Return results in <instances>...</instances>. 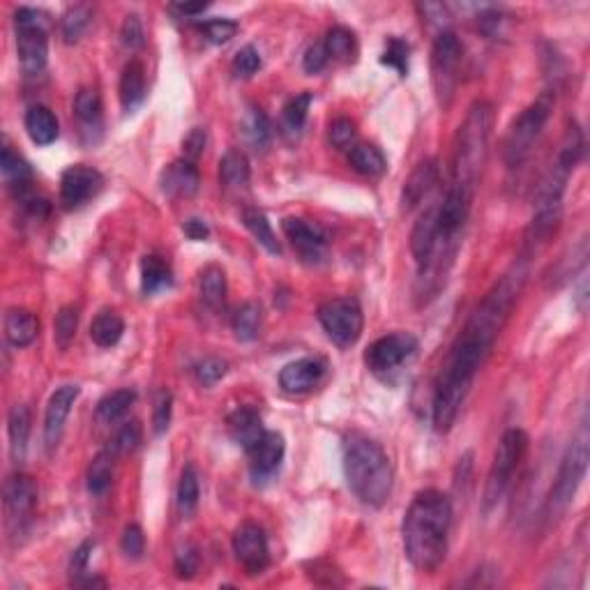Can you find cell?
Instances as JSON below:
<instances>
[{
    "mask_svg": "<svg viewBox=\"0 0 590 590\" xmlns=\"http://www.w3.org/2000/svg\"><path fill=\"white\" fill-rule=\"evenodd\" d=\"M323 44H326L328 55H330V58H337V61H353L358 54L356 35H353V31L344 28V25H335V28H330L326 40H323Z\"/></svg>",
    "mask_w": 590,
    "mask_h": 590,
    "instance_id": "39",
    "label": "cell"
},
{
    "mask_svg": "<svg viewBox=\"0 0 590 590\" xmlns=\"http://www.w3.org/2000/svg\"><path fill=\"white\" fill-rule=\"evenodd\" d=\"M160 185L162 192L169 196H178V199H182V196H194L201 185L199 169H196V164H192V162L187 160L173 162V164H169L162 171Z\"/></svg>",
    "mask_w": 590,
    "mask_h": 590,
    "instance_id": "20",
    "label": "cell"
},
{
    "mask_svg": "<svg viewBox=\"0 0 590 590\" xmlns=\"http://www.w3.org/2000/svg\"><path fill=\"white\" fill-rule=\"evenodd\" d=\"M182 231H185V235L190 238V241H205V238L211 235L208 224H205L203 220H196V217L187 220L185 224H182Z\"/></svg>",
    "mask_w": 590,
    "mask_h": 590,
    "instance_id": "58",
    "label": "cell"
},
{
    "mask_svg": "<svg viewBox=\"0 0 590 590\" xmlns=\"http://www.w3.org/2000/svg\"><path fill=\"white\" fill-rule=\"evenodd\" d=\"M328 365L323 358H300L280 371V386L289 395H307L323 380Z\"/></svg>",
    "mask_w": 590,
    "mask_h": 590,
    "instance_id": "17",
    "label": "cell"
},
{
    "mask_svg": "<svg viewBox=\"0 0 590 590\" xmlns=\"http://www.w3.org/2000/svg\"><path fill=\"white\" fill-rule=\"evenodd\" d=\"M226 425H229L231 438H233L245 452H250L265 434L261 416L254 408H247V406L235 408L229 416V422H226Z\"/></svg>",
    "mask_w": 590,
    "mask_h": 590,
    "instance_id": "21",
    "label": "cell"
},
{
    "mask_svg": "<svg viewBox=\"0 0 590 590\" xmlns=\"http://www.w3.org/2000/svg\"><path fill=\"white\" fill-rule=\"evenodd\" d=\"M344 476L362 506L383 507L390 500L395 468L388 452L369 436L349 434L344 438Z\"/></svg>",
    "mask_w": 590,
    "mask_h": 590,
    "instance_id": "3",
    "label": "cell"
},
{
    "mask_svg": "<svg viewBox=\"0 0 590 590\" xmlns=\"http://www.w3.org/2000/svg\"><path fill=\"white\" fill-rule=\"evenodd\" d=\"M81 388L79 386H63L51 395L49 404H46L44 413V443L46 450L54 452L58 447L65 431V422L72 413V406L79 399Z\"/></svg>",
    "mask_w": 590,
    "mask_h": 590,
    "instance_id": "15",
    "label": "cell"
},
{
    "mask_svg": "<svg viewBox=\"0 0 590 590\" xmlns=\"http://www.w3.org/2000/svg\"><path fill=\"white\" fill-rule=\"evenodd\" d=\"M93 549H95V542L85 540L79 549L72 554L70 560V575H72V584H76L79 579H84L85 570H88V560H91Z\"/></svg>",
    "mask_w": 590,
    "mask_h": 590,
    "instance_id": "54",
    "label": "cell"
},
{
    "mask_svg": "<svg viewBox=\"0 0 590 590\" xmlns=\"http://www.w3.org/2000/svg\"><path fill=\"white\" fill-rule=\"evenodd\" d=\"M233 554L250 575H261L270 563V546L263 528L256 524H242L233 536Z\"/></svg>",
    "mask_w": 590,
    "mask_h": 590,
    "instance_id": "12",
    "label": "cell"
},
{
    "mask_svg": "<svg viewBox=\"0 0 590 590\" xmlns=\"http://www.w3.org/2000/svg\"><path fill=\"white\" fill-rule=\"evenodd\" d=\"M25 132L31 136L33 143L37 145H51L58 134H61V125L55 118L54 111L49 106H31L25 111Z\"/></svg>",
    "mask_w": 590,
    "mask_h": 590,
    "instance_id": "24",
    "label": "cell"
},
{
    "mask_svg": "<svg viewBox=\"0 0 590 590\" xmlns=\"http://www.w3.org/2000/svg\"><path fill=\"white\" fill-rule=\"evenodd\" d=\"M408 42H404L401 37H388L386 49H383V55H380V63L397 70L399 76H406L408 74Z\"/></svg>",
    "mask_w": 590,
    "mask_h": 590,
    "instance_id": "43",
    "label": "cell"
},
{
    "mask_svg": "<svg viewBox=\"0 0 590 590\" xmlns=\"http://www.w3.org/2000/svg\"><path fill=\"white\" fill-rule=\"evenodd\" d=\"M91 24V7L88 5H72L70 10L63 15L61 21V31L63 37H65L67 44L72 42H79V37L84 35L85 28Z\"/></svg>",
    "mask_w": 590,
    "mask_h": 590,
    "instance_id": "42",
    "label": "cell"
},
{
    "mask_svg": "<svg viewBox=\"0 0 590 590\" xmlns=\"http://www.w3.org/2000/svg\"><path fill=\"white\" fill-rule=\"evenodd\" d=\"M141 436L143 434H141L139 422H127V425H123L121 429H118L111 447H113V452L118 457L127 455V452H134L141 443Z\"/></svg>",
    "mask_w": 590,
    "mask_h": 590,
    "instance_id": "48",
    "label": "cell"
},
{
    "mask_svg": "<svg viewBox=\"0 0 590 590\" xmlns=\"http://www.w3.org/2000/svg\"><path fill=\"white\" fill-rule=\"evenodd\" d=\"M418 346L420 341L410 332H392V335L376 339L365 350V365L369 367L371 374L388 376L416 356Z\"/></svg>",
    "mask_w": 590,
    "mask_h": 590,
    "instance_id": "11",
    "label": "cell"
},
{
    "mask_svg": "<svg viewBox=\"0 0 590 590\" xmlns=\"http://www.w3.org/2000/svg\"><path fill=\"white\" fill-rule=\"evenodd\" d=\"M76 328H79V307L65 305L54 320V339L55 346L61 350H67L76 337Z\"/></svg>",
    "mask_w": 590,
    "mask_h": 590,
    "instance_id": "40",
    "label": "cell"
},
{
    "mask_svg": "<svg viewBox=\"0 0 590 590\" xmlns=\"http://www.w3.org/2000/svg\"><path fill=\"white\" fill-rule=\"evenodd\" d=\"M328 61H330V55H328L326 44H323V42H314V44L305 51L302 67H305L307 74H319V72L328 65Z\"/></svg>",
    "mask_w": 590,
    "mask_h": 590,
    "instance_id": "55",
    "label": "cell"
},
{
    "mask_svg": "<svg viewBox=\"0 0 590 590\" xmlns=\"http://www.w3.org/2000/svg\"><path fill=\"white\" fill-rule=\"evenodd\" d=\"M115 459H118V455H115L113 447L109 446L104 447V450L97 452L95 459L91 461L85 480H88V491H91L93 496H102L109 491L111 482H113Z\"/></svg>",
    "mask_w": 590,
    "mask_h": 590,
    "instance_id": "29",
    "label": "cell"
},
{
    "mask_svg": "<svg viewBox=\"0 0 590 590\" xmlns=\"http://www.w3.org/2000/svg\"><path fill=\"white\" fill-rule=\"evenodd\" d=\"M307 576H310L316 585H323V576H328V585L344 584L339 572H337L330 563H326V560H316V563H311V572H307Z\"/></svg>",
    "mask_w": 590,
    "mask_h": 590,
    "instance_id": "57",
    "label": "cell"
},
{
    "mask_svg": "<svg viewBox=\"0 0 590 590\" xmlns=\"http://www.w3.org/2000/svg\"><path fill=\"white\" fill-rule=\"evenodd\" d=\"M528 434L524 429H507L500 438L498 447H496L494 464H491L489 477H487L485 498H482V510L491 512L498 506L503 496H506L507 487H510L512 477H515L516 468H519L521 459L528 450Z\"/></svg>",
    "mask_w": 590,
    "mask_h": 590,
    "instance_id": "7",
    "label": "cell"
},
{
    "mask_svg": "<svg viewBox=\"0 0 590 590\" xmlns=\"http://www.w3.org/2000/svg\"><path fill=\"white\" fill-rule=\"evenodd\" d=\"M452 503L443 491L425 489L410 500L401 524L406 558L420 572H436L447 556Z\"/></svg>",
    "mask_w": 590,
    "mask_h": 590,
    "instance_id": "2",
    "label": "cell"
},
{
    "mask_svg": "<svg viewBox=\"0 0 590 590\" xmlns=\"http://www.w3.org/2000/svg\"><path fill=\"white\" fill-rule=\"evenodd\" d=\"M491 127H494V109L489 102L477 100L468 109L464 125L455 136L450 185L476 194L477 181L489 157Z\"/></svg>",
    "mask_w": 590,
    "mask_h": 590,
    "instance_id": "4",
    "label": "cell"
},
{
    "mask_svg": "<svg viewBox=\"0 0 590 590\" xmlns=\"http://www.w3.org/2000/svg\"><path fill=\"white\" fill-rule=\"evenodd\" d=\"M173 10L185 16H194L208 10V3H178V5H173Z\"/></svg>",
    "mask_w": 590,
    "mask_h": 590,
    "instance_id": "59",
    "label": "cell"
},
{
    "mask_svg": "<svg viewBox=\"0 0 590 590\" xmlns=\"http://www.w3.org/2000/svg\"><path fill=\"white\" fill-rule=\"evenodd\" d=\"M37 482L25 473H12L5 482V512L10 524L21 526L37 506Z\"/></svg>",
    "mask_w": 590,
    "mask_h": 590,
    "instance_id": "16",
    "label": "cell"
},
{
    "mask_svg": "<svg viewBox=\"0 0 590 590\" xmlns=\"http://www.w3.org/2000/svg\"><path fill=\"white\" fill-rule=\"evenodd\" d=\"M528 263L530 261L521 256L510 270L491 286L489 293L473 310L459 337L452 344L450 356L436 380L434 401H431V425L438 434L452 429L477 371L482 369L496 339L510 320L512 310L528 281Z\"/></svg>",
    "mask_w": 590,
    "mask_h": 590,
    "instance_id": "1",
    "label": "cell"
},
{
    "mask_svg": "<svg viewBox=\"0 0 590 590\" xmlns=\"http://www.w3.org/2000/svg\"><path fill=\"white\" fill-rule=\"evenodd\" d=\"M199 290L201 298L212 311H221L226 307V293H229V286H226V272L220 265H205L201 270L199 280Z\"/></svg>",
    "mask_w": 590,
    "mask_h": 590,
    "instance_id": "27",
    "label": "cell"
},
{
    "mask_svg": "<svg viewBox=\"0 0 590 590\" xmlns=\"http://www.w3.org/2000/svg\"><path fill=\"white\" fill-rule=\"evenodd\" d=\"M242 221H245L247 231L254 235L259 245H263L270 254H281L280 241H277L275 231H272L270 221H268V217H265L263 212L256 211V208H247V211L242 212Z\"/></svg>",
    "mask_w": 590,
    "mask_h": 590,
    "instance_id": "35",
    "label": "cell"
},
{
    "mask_svg": "<svg viewBox=\"0 0 590 590\" xmlns=\"http://www.w3.org/2000/svg\"><path fill=\"white\" fill-rule=\"evenodd\" d=\"M356 139V123L350 118H337L330 125V143L335 148H346Z\"/></svg>",
    "mask_w": 590,
    "mask_h": 590,
    "instance_id": "53",
    "label": "cell"
},
{
    "mask_svg": "<svg viewBox=\"0 0 590 590\" xmlns=\"http://www.w3.org/2000/svg\"><path fill=\"white\" fill-rule=\"evenodd\" d=\"M314 95L311 93H300V95L290 97L284 106V127L290 134H300L302 127L307 123V115H310V106Z\"/></svg>",
    "mask_w": 590,
    "mask_h": 590,
    "instance_id": "41",
    "label": "cell"
},
{
    "mask_svg": "<svg viewBox=\"0 0 590 590\" xmlns=\"http://www.w3.org/2000/svg\"><path fill=\"white\" fill-rule=\"evenodd\" d=\"M0 171H3V178H5V182L12 187V190L24 192L33 181L31 164H28L19 152L12 151L10 145L3 148V155H0Z\"/></svg>",
    "mask_w": 590,
    "mask_h": 590,
    "instance_id": "33",
    "label": "cell"
},
{
    "mask_svg": "<svg viewBox=\"0 0 590 590\" xmlns=\"http://www.w3.org/2000/svg\"><path fill=\"white\" fill-rule=\"evenodd\" d=\"M40 335V320L33 311L19 310V307H12L5 314V337L12 346L16 349H25L31 346L33 341Z\"/></svg>",
    "mask_w": 590,
    "mask_h": 590,
    "instance_id": "22",
    "label": "cell"
},
{
    "mask_svg": "<svg viewBox=\"0 0 590 590\" xmlns=\"http://www.w3.org/2000/svg\"><path fill=\"white\" fill-rule=\"evenodd\" d=\"M121 549L127 558L139 560L145 551V536L141 530L139 524H130L125 530H123L121 537Z\"/></svg>",
    "mask_w": 590,
    "mask_h": 590,
    "instance_id": "50",
    "label": "cell"
},
{
    "mask_svg": "<svg viewBox=\"0 0 590 590\" xmlns=\"http://www.w3.org/2000/svg\"><path fill=\"white\" fill-rule=\"evenodd\" d=\"M319 320L326 335L341 349L356 344L365 328L360 302L356 298H332L319 307Z\"/></svg>",
    "mask_w": 590,
    "mask_h": 590,
    "instance_id": "10",
    "label": "cell"
},
{
    "mask_svg": "<svg viewBox=\"0 0 590 590\" xmlns=\"http://www.w3.org/2000/svg\"><path fill=\"white\" fill-rule=\"evenodd\" d=\"M220 181L224 187H245L250 182V162L241 151H229L220 162Z\"/></svg>",
    "mask_w": 590,
    "mask_h": 590,
    "instance_id": "34",
    "label": "cell"
},
{
    "mask_svg": "<svg viewBox=\"0 0 590 590\" xmlns=\"http://www.w3.org/2000/svg\"><path fill=\"white\" fill-rule=\"evenodd\" d=\"M436 242V203L425 208L420 217H418L416 226L410 231V254L416 259L418 268L427 263L431 250Z\"/></svg>",
    "mask_w": 590,
    "mask_h": 590,
    "instance_id": "23",
    "label": "cell"
},
{
    "mask_svg": "<svg viewBox=\"0 0 590 590\" xmlns=\"http://www.w3.org/2000/svg\"><path fill=\"white\" fill-rule=\"evenodd\" d=\"M104 175L93 166L74 164L61 175V201L65 208H79L100 194Z\"/></svg>",
    "mask_w": 590,
    "mask_h": 590,
    "instance_id": "13",
    "label": "cell"
},
{
    "mask_svg": "<svg viewBox=\"0 0 590 590\" xmlns=\"http://www.w3.org/2000/svg\"><path fill=\"white\" fill-rule=\"evenodd\" d=\"M438 175L440 169L436 160H427L418 164L416 171L408 175V181L404 182V190H401V211L410 212L413 208H418L429 196V192L438 185Z\"/></svg>",
    "mask_w": 590,
    "mask_h": 590,
    "instance_id": "19",
    "label": "cell"
},
{
    "mask_svg": "<svg viewBox=\"0 0 590 590\" xmlns=\"http://www.w3.org/2000/svg\"><path fill=\"white\" fill-rule=\"evenodd\" d=\"M171 413H173V395L169 390L157 392L155 408H152V429L155 434H164L171 425Z\"/></svg>",
    "mask_w": 590,
    "mask_h": 590,
    "instance_id": "49",
    "label": "cell"
},
{
    "mask_svg": "<svg viewBox=\"0 0 590 590\" xmlns=\"http://www.w3.org/2000/svg\"><path fill=\"white\" fill-rule=\"evenodd\" d=\"M121 102L123 109L130 113L145 100V67L141 61H130L121 74Z\"/></svg>",
    "mask_w": 590,
    "mask_h": 590,
    "instance_id": "25",
    "label": "cell"
},
{
    "mask_svg": "<svg viewBox=\"0 0 590 590\" xmlns=\"http://www.w3.org/2000/svg\"><path fill=\"white\" fill-rule=\"evenodd\" d=\"M261 67V54L254 44L242 46L238 54H235L233 63H231V72H233L238 79H250L251 74H256Z\"/></svg>",
    "mask_w": 590,
    "mask_h": 590,
    "instance_id": "46",
    "label": "cell"
},
{
    "mask_svg": "<svg viewBox=\"0 0 590 590\" xmlns=\"http://www.w3.org/2000/svg\"><path fill=\"white\" fill-rule=\"evenodd\" d=\"M136 401V392L130 388H121V390L109 392L106 397H102L97 404V418L104 422H113L118 418H123L127 410L132 408V404Z\"/></svg>",
    "mask_w": 590,
    "mask_h": 590,
    "instance_id": "38",
    "label": "cell"
},
{
    "mask_svg": "<svg viewBox=\"0 0 590 590\" xmlns=\"http://www.w3.org/2000/svg\"><path fill=\"white\" fill-rule=\"evenodd\" d=\"M464 46L452 31H440L431 46V84L440 109H447L459 84V65Z\"/></svg>",
    "mask_w": 590,
    "mask_h": 590,
    "instance_id": "9",
    "label": "cell"
},
{
    "mask_svg": "<svg viewBox=\"0 0 590 590\" xmlns=\"http://www.w3.org/2000/svg\"><path fill=\"white\" fill-rule=\"evenodd\" d=\"M588 443H590L588 425H585L584 420L581 422L579 434L575 436V440L567 446L565 455H563V459H560L554 487H551L549 498H546L545 516L549 521L558 519L560 515H565L567 507L572 506V500H575L576 491H579L581 482H584L585 477V470H588V459H590Z\"/></svg>",
    "mask_w": 590,
    "mask_h": 590,
    "instance_id": "5",
    "label": "cell"
},
{
    "mask_svg": "<svg viewBox=\"0 0 590 590\" xmlns=\"http://www.w3.org/2000/svg\"><path fill=\"white\" fill-rule=\"evenodd\" d=\"M123 332H125V320L118 316V311H100L91 323V339L102 349H111V346L118 344Z\"/></svg>",
    "mask_w": 590,
    "mask_h": 590,
    "instance_id": "31",
    "label": "cell"
},
{
    "mask_svg": "<svg viewBox=\"0 0 590 590\" xmlns=\"http://www.w3.org/2000/svg\"><path fill=\"white\" fill-rule=\"evenodd\" d=\"M245 132L247 139L256 145V148H265L272 139V125L268 121V115L261 109H250L245 121Z\"/></svg>",
    "mask_w": 590,
    "mask_h": 590,
    "instance_id": "44",
    "label": "cell"
},
{
    "mask_svg": "<svg viewBox=\"0 0 590 590\" xmlns=\"http://www.w3.org/2000/svg\"><path fill=\"white\" fill-rule=\"evenodd\" d=\"M261 307L256 302H245L235 310L233 314V332L235 339L254 341L261 335Z\"/></svg>",
    "mask_w": 590,
    "mask_h": 590,
    "instance_id": "37",
    "label": "cell"
},
{
    "mask_svg": "<svg viewBox=\"0 0 590 590\" xmlns=\"http://www.w3.org/2000/svg\"><path fill=\"white\" fill-rule=\"evenodd\" d=\"M7 434H10V455L19 464L28 450V436H31V410L24 404H15L7 418Z\"/></svg>",
    "mask_w": 590,
    "mask_h": 590,
    "instance_id": "26",
    "label": "cell"
},
{
    "mask_svg": "<svg viewBox=\"0 0 590 590\" xmlns=\"http://www.w3.org/2000/svg\"><path fill=\"white\" fill-rule=\"evenodd\" d=\"M349 164L360 175H367V178H379L388 171L386 155L380 152V148L371 143L353 145L349 152Z\"/></svg>",
    "mask_w": 590,
    "mask_h": 590,
    "instance_id": "30",
    "label": "cell"
},
{
    "mask_svg": "<svg viewBox=\"0 0 590 590\" xmlns=\"http://www.w3.org/2000/svg\"><path fill=\"white\" fill-rule=\"evenodd\" d=\"M16 55L25 74H40L49 61V37H46V15L33 7H21L15 15Z\"/></svg>",
    "mask_w": 590,
    "mask_h": 590,
    "instance_id": "8",
    "label": "cell"
},
{
    "mask_svg": "<svg viewBox=\"0 0 590 590\" xmlns=\"http://www.w3.org/2000/svg\"><path fill=\"white\" fill-rule=\"evenodd\" d=\"M226 371H229V365H226V360H221V358H203V360H199L194 365V374L196 379H199L201 386L211 388L215 386V383H220L221 379L226 376Z\"/></svg>",
    "mask_w": 590,
    "mask_h": 590,
    "instance_id": "45",
    "label": "cell"
},
{
    "mask_svg": "<svg viewBox=\"0 0 590 590\" xmlns=\"http://www.w3.org/2000/svg\"><path fill=\"white\" fill-rule=\"evenodd\" d=\"M281 231L302 259L310 261V263H319L323 259L328 247V235L323 226L316 224V221L300 220V217H286L281 221Z\"/></svg>",
    "mask_w": 590,
    "mask_h": 590,
    "instance_id": "14",
    "label": "cell"
},
{
    "mask_svg": "<svg viewBox=\"0 0 590 590\" xmlns=\"http://www.w3.org/2000/svg\"><path fill=\"white\" fill-rule=\"evenodd\" d=\"M554 104L556 91H545L512 121L506 141H503V160H506L507 169H519L528 160L542 130L549 123Z\"/></svg>",
    "mask_w": 590,
    "mask_h": 590,
    "instance_id": "6",
    "label": "cell"
},
{
    "mask_svg": "<svg viewBox=\"0 0 590 590\" xmlns=\"http://www.w3.org/2000/svg\"><path fill=\"white\" fill-rule=\"evenodd\" d=\"M74 115L76 121L88 130V127L102 125V100L100 93L93 88H81L74 97Z\"/></svg>",
    "mask_w": 590,
    "mask_h": 590,
    "instance_id": "36",
    "label": "cell"
},
{
    "mask_svg": "<svg viewBox=\"0 0 590 590\" xmlns=\"http://www.w3.org/2000/svg\"><path fill=\"white\" fill-rule=\"evenodd\" d=\"M173 284V272H171L169 261L157 254H148L141 261V290L145 295H155L162 289H169Z\"/></svg>",
    "mask_w": 590,
    "mask_h": 590,
    "instance_id": "28",
    "label": "cell"
},
{
    "mask_svg": "<svg viewBox=\"0 0 590 590\" xmlns=\"http://www.w3.org/2000/svg\"><path fill=\"white\" fill-rule=\"evenodd\" d=\"M199 565H201V554L196 546H185V549L178 551V556H175V575H178V579H192V576L199 572Z\"/></svg>",
    "mask_w": 590,
    "mask_h": 590,
    "instance_id": "51",
    "label": "cell"
},
{
    "mask_svg": "<svg viewBox=\"0 0 590 590\" xmlns=\"http://www.w3.org/2000/svg\"><path fill=\"white\" fill-rule=\"evenodd\" d=\"M201 31L205 33V37H208V42H212V44H226V42H231L235 37V33H238V24L231 19H208L201 24Z\"/></svg>",
    "mask_w": 590,
    "mask_h": 590,
    "instance_id": "47",
    "label": "cell"
},
{
    "mask_svg": "<svg viewBox=\"0 0 590 590\" xmlns=\"http://www.w3.org/2000/svg\"><path fill=\"white\" fill-rule=\"evenodd\" d=\"M121 37H123V44L130 46V49H141V46H143L145 31H143V24H141L139 15L125 16V21H123V28H121Z\"/></svg>",
    "mask_w": 590,
    "mask_h": 590,
    "instance_id": "52",
    "label": "cell"
},
{
    "mask_svg": "<svg viewBox=\"0 0 590 590\" xmlns=\"http://www.w3.org/2000/svg\"><path fill=\"white\" fill-rule=\"evenodd\" d=\"M203 148H205V130L194 127V130L182 139V160L196 164V160L203 155Z\"/></svg>",
    "mask_w": 590,
    "mask_h": 590,
    "instance_id": "56",
    "label": "cell"
},
{
    "mask_svg": "<svg viewBox=\"0 0 590 590\" xmlns=\"http://www.w3.org/2000/svg\"><path fill=\"white\" fill-rule=\"evenodd\" d=\"M201 498V485H199V473L192 464H187L181 473V482H178V491H175V506L181 512L182 519H190L199 507Z\"/></svg>",
    "mask_w": 590,
    "mask_h": 590,
    "instance_id": "32",
    "label": "cell"
},
{
    "mask_svg": "<svg viewBox=\"0 0 590 590\" xmlns=\"http://www.w3.org/2000/svg\"><path fill=\"white\" fill-rule=\"evenodd\" d=\"M286 443L284 436L277 434V431H265L263 438L251 447L247 455H250V470L254 480H265V477H272L280 470L281 461H284Z\"/></svg>",
    "mask_w": 590,
    "mask_h": 590,
    "instance_id": "18",
    "label": "cell"
}]
</instances>
